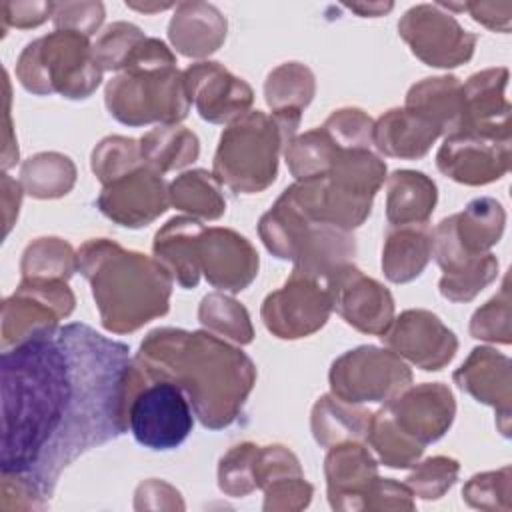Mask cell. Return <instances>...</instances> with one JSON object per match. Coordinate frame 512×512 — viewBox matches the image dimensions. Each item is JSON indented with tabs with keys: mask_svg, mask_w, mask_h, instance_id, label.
Returning a JSON list of instances; mask_svg holds the SVG:
<instances>
[{
	"mask_svg": "<svg viewBox=\"0 0 512 512\" xmlns=\"http://www.w3.org/2000/svg\"><path fill=\"white\" fill-rule=\"evenodd\" d=\"M0 372L2 476L46 506L76 458L128 430L130 348L72 322L2 350Z\"/></svg>",
	"mask_w": 512,
	"mask_h": 512,
	"instance_id": "1",
	"label": "cell"
},
{
	"mask_svg": "<svg viewBox=\"0 0 512 512\" xmlns=\"http://www.w3.org/2000/svg\"><path fill=\"white\" fill-rule=\"evenodd\" d=\"M134 360L148 376L174 382L210 430L238 420L256 382L254 362L208 330L156 328L142 340Z\"/></svg>",
	"mask_w": 512,
	"mask_h": 512,
	"instance_id": "2",
	"label": "cell"
},
{
	"mask_svg": "<svg viewBox=\"0 0 512 512\" xmlns=\"http://www.w3.org/2000/svg\"><path fill=\"white\" fill-rule=\"evenodd\" d=\"M78 270L92 286L100 324L114 334L142 328L170 308L172 274L146 254L94 238L78 250Z\"/></svg>",
	"mask_w": 512,
	"mask_h": 512,
	"instance_id": "3",
	"label": "cell"
},
{
	"mask_svg": "<svg viewBox=\"0 0 512 512\" xmlns=\"http://www.w3.org/2000/svg\"><path fill=\"white\" fill-rule=\"evenodd\" d=\"M108 112L122 124H178L188 116L190 96L184 74L170 48L158 38H144L124 68L106 84Z\"/></svg>",
	"mask_w": 512,
	"mask_h": 512,
	"instance_id": "4",
	"label": "cell"
},
{
	"mask_svg": "<svg viewBox=\"0 0 512 512\" xmlns=\"http://www.w3.org/2000/svg\"><path fill=\"white\" fill-rule=\"evenodd\" d=\"M302 110L284 108L264 114L248 110L232 120L218 142L212 174L238 194L266 190L278 174V156L296 136Z\"/></svg>",
	"mask_w": 512,
	"mask_h": 512,
	"instance_id": "5",
	"label": "cell"
},
{
	"mask_svg": "<svg viewBox=\"0 0 512 512\" xmlns=\"http://www.w3.org/2000/svg\"><path fill=\"white\" fill-rule=\"evenodd\" d=\"M454 414L456 402L448 386L440 382L408 386L372 414L366 440L384 466L408 468L428 444L448 432Z\"/></svg>",
	"mask_w": 512,
	"mask_h": 512,
	"instance_id": "6",
	"label": "cell"
},
{
	"mask_svg": "<svg viewBox=\"0 0 512 512\" xmlns=\"http://www.w3.org/2000/svg\"><path fill=\"white\" fill-rule=\"evenodd\" d=\"M258 234L280 260H292L294 272L328 282L356 252L350 230L308 220L284 194L260 218Z\"/></svg>",
	"mask_w": 512,
	"mask_h": 512,
	"instance_id": "7",
	"label": "cell"
},
{
	"mask_svg": "<svg viewBox=\"0 0 512 512\" xmlns=\"http://www.w3.org/2000/svg\"><path fill=\"white\" fill-rule=\"evenodd\" d=\"M84 34L54 30L26 44L16 62L18 82L32 94H60L68 100L88 98L102 80Z\"/></svg>",
	"mask_w": 512,
	"mask_h": 512,
	"instance_id": "8",
	"label": "cell"
},
{
	"mask_svg": "<svg viewBox=\"0 0 512 512\" xmlns=\"http://www.w3.org/2000/svg\"><path fill=\"white\" fill-rule=\"evenodd\" d=\"M192 406L184 392L166 378L148 376L132 358L128 430L150 450L178 448L192 432Z\"/></svg>",
	"mask_w": 512,
	"mask_h": 512,
	"instance_id": "9",
	"label": "cell"
},
{
	"mask_svg": "<svg viewBox=\"0 0 512 512\" xmlns=\"http://www.w3.org/2000/svg\"><path fill=\"white\" fill-rule=\"evenodd\" d=\"M330 390L350 404L386 402L412 384V372L398 354L378 346H358L332 362Z\"/></svg>",
	"mask_w": 512,
	"mask_h": 512,
	"instance_id": "10",
	"label": "cell"
},
{
	"mask_svg": "<svg viewBox=\"0 0 512 512\" xmlns=\"http://www.w3.org/2000/svg\"><path fill=\"white\" fill-rule=\"evenodd\" d=\"M74 304L66 280L22 278L20 286L2 302V350L56 328L62 318L72 314Z\"/></svg>",
	"mask_w": 512,
	"mask_h": 512,
	"instance_id": "11",
	"label": "cell"
},
{
	"mask_svg": "<svg viewBox=\"0 0 512 512\" xmlns=\"http://www.w3.org/2000/svg\"><path fill=\"white\" fill-rule=\"evenodd\" d=\"M332 312V294L328 282L290 274L282 288L270 292L262 302V322L276 338L296 340L320 330Z\"/></svg>",
	"mask_w": 512,
	"mask_h": 512,
	"instance_id": "12",
	"label": "cell"
},
{
	"mask_svg": "<svg viewBox=\"0 0 512 512\" xmlns=\"http://www.w3.org/2000/svg\"><path fill=\"white\" fill-rule=\"evenodd\" d=\"M436 166L460 184L480 186L500 180L510 168V132L496 128L454 132L440 146Z\"/></svg>",
	"mask_w": 512,
	"mask_h": 512,
	"instance_id": "13",
	"label": "cell"
},
{
	"mask_svg": "<svg viewBox=\"0 0 512 512\" xmlns=\"http://www.w3.org/2000/svg\"><path fill=\"white\" fill-rule=\"evenodd\" d=\"M398 34L416 58L436 68L460 66L472 58L476 44V36L440 4L412 6L398 22Z\"/></svg>",
	"mask_w": 512,
	"mask_h": 512,
	"instance_id": "14",
	"label": "cell"
},
{
	"mask_svg": "<svg viewBox=\"0 0 512 512\" xmlns=\"http://www.w3.org/2000/svg\"><path fill=\"white\" fill-rule=\"evenodd\" d=\"M168 186L158 170L146 162L124 176L104 184L96 206L112 222L142 228L168 210Z\"/></svg>",
	"mask_w": 512,
	"mask_h": 512,
	"instance_id": "15",
	"label": "cell"
},
{
	"mask_svg": "<svg viewBox=\"0 0 512 512\" xmlns=\"http://www.w3.org/2000/svg\"><path fill=\"white\" fill-rule=\"evenodd\" d=\"M328 288L332 294V310H336L346 324L374 336H382L390 328L394 320L392 294L352 262L342 266L328 280Z\"/></svg>",
	"mask_w": 512,
	"mask_h": 512,
	"instance_id": "16",
	"label": "cell"
},
{
	"mask_svg": "<svg viewBox=\"0 0 512 512\" xmlns=\"http://www.w3.org/2000/svg\"><path fill=\"white\" fill-rule=\"evenodd\" d=\"M380 338L394 354L422 370H442L458 350L454 332L428 310L402 312Z\"/></svg>",
	"mask_w": 512,
	"mask_h": 512,
	"instance_id": "17",
	"label": "cell"
},
{
	"mask_svg": "<svg viewBox=\"0 0 512 512\" xmlns=\"http://www.w3.org/2000/svg\"><path fill=\"white\" fill-rule=\"evenodd\" d=\"M196 260L200 274L218 290L240 292L258 274V252L238 232L222 226L204 228L198 236Z\"/></svg>",
	"mask_w": 512,
	"mask_h": 512,
	"instance_id": "18",
	"label": "cell"
},
{
	"mask_svg": "<svg viewBox=\"0 0 512 512\" xmlns=\"http://www.w3.org/2000/svg\"><path fill=\"white\" fill-rule=\"evenodd\" d=\"M182 74L190 102L200 118L212 124H230L252 106V88L220 62H196Z\"/></svg>",
	"mask_w": 512,
	"mask_h": 512,
	"instance_id": "19",
	"label": "cell"
},
{
	"mask_svg": "<svg viewBox=\"0 0 512 512\" xmlns=\"http://www.w3.org/2000/svg\"><path fill=\"white\" fill-rule=\"evenodd\" d=\"M432 256L444 270L440 278V294L452 302H468L486 288L498 274L494 254H466L454 240L450 218H444L432 230Z\"/></svg>",
	"mask_w": 512,
	"mask_h": 512,
	"instance_id": "20",
	"label": "cell"
},
{
	"mask_svg": "<svg viewBox=\"0 0 512 512\" xmlns=\"http://www.w3.org/2000/svg\"><path fill=\"white\" fill-rule=\"evenodd\" d=\"M324 474L330 506L334 510H360L378 478V466L368 448L358 440H350L330 446Z\"/></svg>",
	"mask_w": 512,
	"mask_h": 512,
	"instance_id": "21",
	"label": "cell"
},
{
	"mask_svg": "<svg viewBox=\"0 0 512 512\" xmlns=\"http://www.w3.org/2000/svg\"><path fill=\"white\" fill-rule=\"evenodd\" d=\"M256 488L264 490V510H302L310 504L312 486L298 458L280 444L260 446L254 466Z\"/></svg>",
	"mask_w": 512,
	"mask_h": 512,
	"instance_id": "22",
	"label": "cell"
},
{
	"mask_svg": "<svg viewBox=\"0 0 512 512\" xmlns=\"http://www.w3.org/2000/svg\"><path fill=\"white\" fill-rule=\"evenodd\" d=\"M454 382L478 402L498 412V426L504 436L510 432V360L492 348H474L468 360L454 372Z\"/></svg>",
	"mask_w": 512,
	"mask_h": 512,
	"instance_id": "23",
	"label": "cell"
},
{
	"mask_svg": "<svg viewBox=\"0 0 512 512\" xmlns=\"http://www.w3.org/2000/svg\"><path fill=\"white\" fill-rule=\"evenodd\" d=\"M172 46L188 58H206L226 40V18L206 2H180L168 24Z\"/></svg>",
	"mask_w": 512,
	"mask_h": 512,
	"instance_id": "24",
	"label": "cell"
},
{
	"mask_svg": "<svg viewBox=\"0 0 512 512\" xmlns=\"http://www.w3.org/2000/svg\"><path fill=\"white\" fill-rule=\"evenodd\" d=\"M442 136L436 124L410 108H392L374 122L372 144L386 156L416 160L422 158L436 138Z\"/></svg>",
	"mask_w": 512,
	"mask_h": 512,
	"instance_id": "25",
	"label": "cell"
},
{
	"mask_svg": "<svg viewBox=\"0 0 512 512\" xmlns=\"http://www.w3.org/2000/svg\"><path fill=\"white\" fill-rule=\"evenodd\" d=\"M406 108L426 116L444 136L460 132L468 124L464 88L454 76L424 78L406 94Z\"/></svg>",
	"mask_w": 512,
	"mask_h": 512,
	"instance_id": "26",
	"label": "cell"
},
{
	"mask_svg": "<svg viewBox=\"0 0 512 512\" xmlns=\"http://www.w3.org/2000/svg\"><path fill=\"white\" fill-rule=\"evenodd\" d=\"M204 224L192 216L170 218L154 236V256L182 288H196L200 268L196 260L198 236Z\"/></svg>",
	"mask_w": 512,
	"mask_h": 512,
	"instance_id": "27",
	"label": "cell"
},
{
	"mask_svg": "<svg viewBox=\"0 0 512 512\" xmlns=\"http://www.w3.org/2000/svg\"><path fill=\"white\" fill-rule=\"evenodd\" d=\"M432 258V230L428 224L392 226L382 248V272L390 282L404 284L418 278Z\"/></svg>",
	"mask_w": 512,
	"mask_h": 512,
	"instance_id": "28",
	"label": "cell"
},
{
	"mask_svg": "<svg viewBox=\"0 0 512 512\" xmlns=\"http://www.w3.org/2000/svg\"><path fill=\"white\" fill-rule=\"evenodd\" d=\"M506 80V68H488L472 74L466 84H462L468 114L466 128H496L510 132V104L504 98Z\"/></svg>",
	"mask_w": 512,
	"mask_h": 512,
	"instance_id": "29",
	"label": "cell"
},
{
	"mask_svg": "<svg viewBox=\"0 0 512 512\" xmlns=\"http://www.w3.org/2000/svg\"><path fill=\"white\" fill-rule=\"evenodd\" d=\"M438 200L436 184L424 172L396 170L388 178L386 218L392 226L428 224Z\"/></svg>",
	"mask_w": 512,
	"mask_h": 512,
	"instance_id": "30",
	"label": "cell"
},
{
	"mask_svg": "<svg viewBox=\"0 0 512 512\" xmlns=\"http://www.w3.org/2000/svg\"><path fill=\"white\" fill-rule=\"evenodd\" d=\"M370 418L372 412L360 408L358 404H350L334 394H326L314 404L310 426L314 440L320 446L330 448L340 442L366 440Z\"/></svg>",
	"mask_w": 512,
	"mask_h": 512,
	"instance_id": "31",
	"label": "cell"
},
{
	"mask_svg": "<svg viewBox=\"0 0 512 512\" xmlns=\"http://www.w3.org/2000/svg\"><path fill=\"white\" fill-rule=\"evenodd\" d=\"M448 218L456 244L472 256L486 254L500 240L506 222L502 204L488 196L472 200L464 212Z\"/></svg>",
	"mask_w": 512,
	"mask_h": 512,
	"instance_id": "32",
	"label": "cell"
},
{
	"mask_svg": "<svg viewBox=\"0 0 512 512\" xmlns=\"http://www.w3.org/2000/svg\"><path fill=\"white\" fill-rule=\"evenodd\" d=\"M140 152L148 166L164 174L192 164L200 154V142L184 126L162 124L140 138Z\"/></svg>",
	"mask_w": 512,
	"mask_h": 512,
	"instance_id": "33",
	"label": "cell"
},
{
	"mask_svg": "<svg viewBox=\"0 0 512 512\" xmlns=\"http://www.w3.org/2000/svg\"><path fill=\"white\" fill-rule=\"evenodd\" d=\"M220 186L222 184L214 174L202 168L184 172L168 186L170 204L188 212L192 218L218 220L226 212V200Z\"/></svg>",
	"mask_w": 512,
	"mask_h": 512,
	"instance_id": "34",
	"label": "cell"
},
{
	"mask_svg": "<svg viewBox=\"0 0 512 512\" xmlns=\"http://www.w3.org/2000/svg\"><path fill=\"white\" fill-rule=\"evenodd\" d=\"M76 182L74 162L60 152H40L20 166V184L32 198L66 196Z\"/></svg>",
	"mask_w": 512,
	"mask_h": 512,
	"instance_id": "35",
	"label": "cell"
},
{
	"mask_svg": "<svg viewBox=\"0 0 512 512\" xmlns=\"http://www.w3.org/2000/svg\"><path fill=\"white\" fill-rule=\"evenodd\" d=\"M340 148L342 146L320 126L292 138L284 150V158L290 174L300 182L326 174Z\"/></svg>",
	"mask_w": 512,
	"mask_h": 512,
	"instance_id": "36",
	"label": "cell"
},
{
	"mask_svg": "<svg viewBox=\"0 0 512 512\" xmlns=\"http://www.w3.org/2000/svg\"><path fill=\"white\" fill-rule=\"evenodd\" d=\"M316 92L314 74L300 62H286L274 68L264 82L266 104L272 110L298 108L304 110Z\"/></svg>",
	"mask_w": 512,
	"mask_h": 512,
	"instance_id": "37",
	"label": "cell"
},
{
	"mask_svg": "<svg viewBox=\"0 0 512 512\" xmlns=\"http://www.w3.org/2000/svg\"><path fill=\"white\" fill-rule=\"evenodd\" d=\"M78 270V254L62 238H36L22 254V278L68 280Z\"/></svg>",
	"mask_w": 512,
	"mask_h": 512,
	"instance_id": "38",
	"label": "cell"
},
{
	"mask_svg": "<svg viewBox=\"0 0 512 512\" xmlns=\"http://www.w3.org/2000/svg\"><path fill=\"white\" fill-rule=\"evenodd\" d=\"M198 320L208 332L220 338H228L236 344H250L254 338L246 308L234 298L220 292H212L202 298L198 308Z\"/></svg>",
	"mask_w": 512,
	"mask_h": 512,
	"instance_id": "39",
	"label": "cell"
},
{
	"mask_svg": "<svg viewBox=\"0 0 512 512\" xmlns=\"http://www.w3.org/2000/svg\"><path fill=\"white\" fill-rule=\"evenodd\" d=\"M140 164H144V158L134 138L108 136L92 150V172L102 184L124 176Z\"/></svg>",
	"mask_w": 512,
	"mask_h": 512,
	"instance_id": "40",
	"label": "cell"
},
{
	"mask_svg": "<svg viewBox=\"0 0 512 512\" xmlns=\"http://www.w3.org/2000/svg\"><path fill=\"white\" fill-rule=\"evenodd\" d=\"M258 448H260L258 444L242 442L220 458L218 486L224 494L232 498H242L252 490H256L254 466H256Z\"/></svg>",
	"mask_w": 512,
	"mask_h": 512,
	"instance_id": "41",
	"label": "cell"
},
{
	"mask_svg": "<svg viewBox=\"0 0 512 512\" xmlns=\"http://www.w3.org/2000/svg\"><path fill=\"white\" fill-rule=\"evenodd\" d=\"M144 32L128 22L110 24L94 42L92 54L102 70H122L132 50L144 40Z\"/></svg>",
	"mask_w": 512,
	"mask_h": 512,
	"instance_id": "42",
	"label": "cell"
},
{
	"mask_svg": "<svg viewBox=\"0 0 512 512\" xmlns=\"http://www.w3.org/2000/svg\"><path fill=\"white\" fill-rule=\"evenodd\" d=\"M458 470V460L448 456H434L414 464V470L406 478V486L414 496H420L422 500H436L452 488L458 478Z\"/></svg>",
	"mask_w": 512,
	"mask_h": 512,
	"instance_id": "43",
	"label": "cell"
},
{
	"mask_svg": "<svg viewBox=\"0 0 512 512\" xmlns=\"http://www.w3.org/2000/svg\"><path fill=\"white\" fill-rule=\"evenodd\" d=\"M470 334L478 340L510 344V294L506 280L500 294H496L474 312L470 322Z\"/></svg>",
	"mask_w": 512,
	"mask_h": 512,
	"instance_id": "44",
	"label": "cell"
},
{
	"mask_svg": "<svg viewBox=\"0 0 512 512\" xmlns=\"http://www.w3.org/2000/svg\"><path fill=\"white\" fill-rule=\"evenodd\" d=\"M342 148H370L374 120L360 108L334 110L322 126Z\"/></svg>",
	"mask_w": 512,
	"mask_h": 512,
	"instance_id": "45",
	"label": "cell"
},
{
	"mask_svg": "<svg viewBox=\"0 0 512 512\" xmlns=\"http://www.w3.org/2000/svg\"><path fill=\"white\" fill-rule=\"evenodd\" d=\"M464 500L482 510H496V508H510V468H502L498 472H484L472 476L464 490Z\"/></svg>",
	"mask_w": 512,
	"mask_h": 512,
	"instance_id": "46",
	"label": "cell"
},
{
	"mask_svg": "<svg viewBox=\"0 0 512 512\" xmlns=\"http://www.w3.org/2000/svg\"><path fill=\"white\" fill-rule=\"evenodd\" d=\"M52 20L56 30H72L90 38L104 20L100 2H54Z\"/></svg>",
	"mask_w": 512,
	"mask_h": 512,
	"instance_id": "47",
	"label": "cell"
},
{
	"mask_svg": "<svg viewBox=\"0 0 512 512\" xmlns=\"http://www.w3.org/2000/svg\"><path fill=\"white\" fill-rule=\"evenodd\" d=\"M412 490L392 478H376L370 492L366 494L364 508L372 510H414Z\"/></svg>",
	"mask_w": 512,
	"mask_h": 512,
	"instance_id": "48",
	"label": "cell"
},
{
	"mask_svg": "<svg viewBox=\"0 0 512 512\" xmlns=\"http://www.w3.org/2000/svg\"><path fill=\"white\" fill-rule=\"evenodd\" d=\"M2 30L36 28L54 12V2H2Z\"/></svg>",
	"mask_w": 512,
	"mask_h": 512,
	"instance_id": "49",
	"label": "cell"
},
{
	"mask_svg": "<svg viewBox=\"0 0 512 512\" xmlns=\"http://www.w3.org/2000/svg\"><path fill=\"white\" fill-rule=\"evenodd\" d=\"M22 184L14 178H10L6 172L2 174V208H4V236H8L20 208L22 200Z\"/></svg>",
	"mask_w": 512,
	"mask_h": 512,
	"instance_id": "50",
	"label": "cell"
},
{
	"mask_svg": "<svg viewBox=\"0 0 512 512\" xmlns=\"http://www.w3.org/2000/svg\"><path fill=\"white\" fill-rule=\"evenodd\" d=\"M508 6L506 4H488V2H474V4H464V10H468L472 14V18L480 24H484L486 28H492V30H502L506 32L510 28V20L506 18H498L496 14L500 10H504Z\"/></svg>",
	"mask_w": 512,
	"mask_h": 512,
	"instance_id": "51",
	"label": "cell"
},
{
	"mask_svg": "<svg viewBox=\"0 0 512 512\" xmlns=\"http://www.w3.org/2000/svg\"><path fill=\"white\" fill-rule=\"evenodd\" d=\"M4 84H6V134H4V150H2V168L8 170L18 162V146L8 138L12 134L10 126V84H8V72H4Z\"/></svg>",
	"mask_w": 512,
	"mask_h": 512,
	"instance_id": "52",
	"label": "cell"
},
{
	"mask_svg": "<svg viewBox=\"0 0 512 512\" xmlns=\"http://www.w3.org/2000/svg\"><path fill=\"white\" fill-rule=\"evenodd\" d=\"M348 8L362 16H380L382 12L392 10V4H348Z\"/></svg>",
	"mask_w": 512,
	"mask_h": 512,
	"instance_id": "53",
	"label": "cell"
},
{
	"mask_svg": "<svg viewBox=\"0 0 512 512\" xmlns=\"http://www.w3.org/2000/svg\"><path fill=\"white\" fill-rule=\"evenodd\" d=\"M126 6L128 8H134V10H140V12H152V10H166V8H170L172 4H154V6H148V4H128L126 2Z\"/></svg>",
	"mask_w": 512,
	"mask_h": 512,
	"instance_id": "54",
	"label": "cell"
}]
</instances>
